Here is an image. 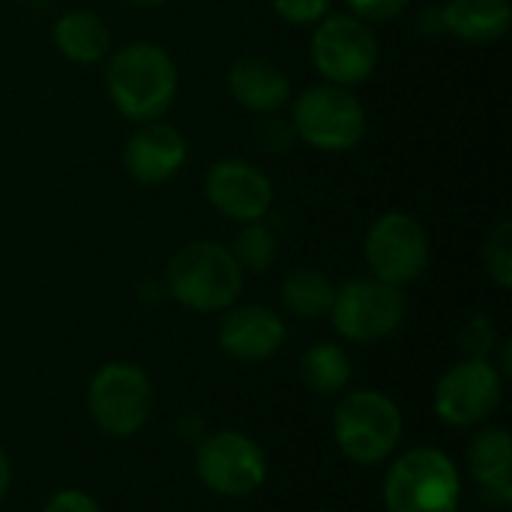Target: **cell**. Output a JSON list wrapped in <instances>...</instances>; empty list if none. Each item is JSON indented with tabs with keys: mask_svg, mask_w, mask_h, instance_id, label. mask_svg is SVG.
<instances>
[{
	"mask_svg": "<svg viewBox=\"0 0 512 512\" xmlns=\"http://www.w3.org/2000/svg\"><path fill=\"white\" fill-rule=\"evenodd\" d=\"M354 375L351 357L336 342H318L300 357V381L315 396H336L348 387Z\"/></svg>",
	"mask_w": 512,
	"mask_h": 512,
	"instance_id": "cell-20",
	"label": "cell"
},
{
	"mask_svg": "<svg viewBox=\"0 0 512 512\" xmlns=\"http://www.w3.org/2000/svg\"><path fill=\"white\" fill-rule=\"evenodd\" d=\"M285 321L264 303H234L222 312L216 339L219 348L240 363H264L285 345Z\"/></svg>",
	"mask_w": 512,
	"mask_h": 512,
	"instance_id": "cell-14",
	"label": "cell"
},
{
	"mask_svg": "<svg viewBox=\"0 0 512 512\" xmlns=\"http://www.w3.org/2000/svg\"><path fill=\"white\" fill-rule=\"evenodd\" d=\"M123 3H129V6H135V9H159V6H165L168 0H123Z\"/></svg>",
	"mask_w": 512,
	"mask_h": 512,
	"instance_id": "cell-30",
	"label": "cell"
},
{
	"mask_svg": "<svg viewBox=\"0 0 512 512\" xmlns=\"http://www.w3.org/2000/svg\"><path fill=\"white\" fill-rule=\"evenodd\" d=\"M228 249L243 267V273H267L279 258V237L264 219H258V222L240 225Z\"/></svg>",
	"mask_w": 512,
	"mask_h": 512,
	"instance_id": "cell-21",
	"label": "cell"
},
{
	"mask_svg": "<svg viewBox=\"0 0 512 512\" xmlns=\"http://www.w3.org/2000/svg\"><path fill=\"white\" fill-rule=\"evenodd\" d=\"M9 486H12V462H9V453L0 447V498L9 492Z\"/></svg>",
	"mask_w": 512,
	"mask_h": 512,
	"instance_id": "cell-29",
	"label": "cell"
},
{
	"mask_svg": "<svg viewBox=\"0 0 512 512\" xmlns=\"http://www.w3.org/2000/svg\"><path fill=\"white\" fill-rule=\"evenodd\" d=\"M51 42L60 57L78 66H96L105 63L111 54V30L105 18L93 9H66L51 24Z\"/></svg>",
	"mask_w": 512,
	"mask_h": 512,
	"instance_id": "cell-16",
	"label": "cell"
},
{
	"mask_svg": "<svg viewBox=\"0 0 512 512\" xmlns=\"http://www.w3.org/2000/svg\"><path fill=\"white\" fill-rule=\"evenodd\" d=\"M512 438L501 426H486L474 435L468 447V474L492 495L501 498V504L512 501Z\"/></svg>",
	"mask_w": 512,
	"mask_h": 512,
	"instance_id": "cell-18",
	"label": "cell"
},
{
	"mask_svg": "<svg viewBox=\"0 0 512 512\" xmlns=\"http://www.w3.org/2000/svg\"><path fill=\"white\" fill-rule=\"evenodd\" d=\"M105 93L120 117L129 123L162 120L180 93V72L171 51L150 39H132L111 48L102 72Z\"/></svg>",
	"mask_w": 512,
	"mask_h": 512,
	"instance_id": "cell-1",
	"label": "cell"
},
{
	"mask_svg": "<svg viewBox=\"0 0 512 512\" xmlns=\"http://www.w3.org/2000/svg\"><path fill=\"white\" fill-rule=\"evenodd\" d=\"M504 399V378L492 366V360H459L444 372L435 387L432 408L441 423L450 429H474L483 426Z\"/></svg>",
	"mask_w": 512,
	"mask_h": 512,
	"instance_id": "cell-11",
	"label": "cell"
},
{
	"mask_svg": "<svg viewBox=\"0 0 512 512\" xmlns=\"http://www.w3.org/2000/svg\"><path fill=\"white\" fill-rule=\"evenodd\" d=\"M225 84H228L231 99L243 111H252V114H261V117L264 114H279L294 96L288 72L276 60L261 57V54L237 57L231 63L228 75H225Z\"/></svg>",
	"mask_w": 512,
	"mask_h": 512,
	"instance_id": "cell-15",
	"label": "cell"
},
{
	"mask_svg": "<svg viewBox=\"0 0 512 512\" xmlns=\"http://www.w3.org/2000/svg\"><path fill=\"white\" fill-rule=\"evenodd\" d=\"M363 258L375 279L405 288L426 273L432 243L417 216L405 210H390L369 225L363 240Z\"/></svg>",
	"mask_w": 512,
	"mask_h": 512,
	"instance_id": "cell-9",
	"label": "cell"
},
{
	"mask_svg": "<svg viewBox=\"0 0 512 512\" xmlns=\"http://www.w3.org/2000/svg\"><path fill=\"white\" fill-rule=\"evenodd\" d=\"M483 264H486V273L489 279L498 285V288H510L512 285V225L504 219L498 222L489 237H486V246H483Z\"/></svg>",
	"mask_w": 512,
	"mask_h": 512,
	"instance_id": "cell-22",
	"label": "cell"
},
{
	"mask_svg": "<svg viewBox=\"0 0 512 512\" xmlns=\"http://www.w3.org/2000/svg\"><path fill=\"white\" fill-rule=\"evenodd\" d=\"M279 21L291 27H315L321 18L330 15L333 0H270Z\"/></svg>",
	"mask_w": 512,
	"mask_h": 512,
	"instance_id": "cell-25",
	"label": "cell"
},
{
	"mask_svg": "<svg viewBox=\"0 0 512 512\" xmlns=\"http://www.w3.org/2000/svg\"><path fill=\"white\" fill-rule=\"evenodd\" d=\"M246 273L219 240H192L180 246L165 267V288L183 309L216 315L243 294Z\"/></svg>",
	"mask_w": 512,
	"mask_h": 512,
	"instance_id": "cell-2",
	"label": "cell"
},
{
	"mask_svg": "<svg viewBox=\"0 0 512 512\" xmlns=\"http://www.w3.org/2000/svg\"><path fill=\"white\" fill-rule=\"evenodd\" d=\"M204 195L219 216H225L237 225H246V222H258L270 213L276 189L264 168H258L249 159L228 156L207 168Z\"/></svg>",
	"mask_w": 512,
	"mask_h": 512,
	"instance_id": "cell-12",
	"label": "cell"
},
{
	"mask_svg": "<svg viewBox=\"0 0 512 512\" xmlns=\"http://www.w3.org/2000/svg\"><path fill=\"white\" fill-rule=\"evenodd\" d=\"M348 12L366 24H387L411 9L414 0H345Z\"/></svg>",
	"mask_w": 512,
	"mask_h": 512,
	"instance_id": "cell-26",
	"label": "cell"
},
{
	"mask_svg": "<svg viewBox=\"0 0 512 512\" xmlns=\"http://www.w3.org/2000/svg\"><path fill=\"white\" fill-rule=\"evenodd\" d=\"M93 426L108 438L138 435L153 414V381L135 363H105L87 387Z\"/></svg>",
	"mask_w": 512,
	"mask_h": 512,
	"instance_id": "cell-8",
	"label": "cell"
},
{
	"mask_svg": "<svg viewBox=\"0 0 512 512\" xmlns=\"http://www.w3.org/2000/svg\"><path fill=\"white\" fill-rule=\"evenodd\" d=\"M42 512H102V507L93 495H87L81 489H63L48 498Z\"/></svg>",
	"mask_w": 512,
	"mask_h": 512,
	"instance_id": "cell-27",
	"label": "cell"
},
{
	"mask_svg": "<svg viewBox=\"0 0 512 512\" xmlns=\"http://www.w3.org/2000/svg\"><path fill=\"white\" fill-rule=\"evenodd\" d=\"M195 474L219 498H249L267 480V456L243 432H216L198 444Z\"/></svg>",
	"mask_w": 512,
	"mask_h": 512,
	"instance_id": "cell-10",
	"label": "cell"
},
{
	"mask_svg": "<svg viewBox=\"0 0 512 512\" xmlns=\"http://www.w3.org/2000/svg\"><path fill=\"white\" fill-rule=\"evenodd\" d=\"M459 342H462V351H465L471 360H489V357L495 354V348H498V330H495L492 318L477 315V318H471V321L462 327Z\"/></svg>",
	"mask_w": 512,
	"mask_h": 512,
	"instance_id": "cell-24",
	"label": "cell"
},
{
	"mask_svg": "<svg viewBox=\"0 0 512 512\" xmlns=\"http://www.w3.org/2000/svg\"><path fill=\"white\" fill-rule=\"evenodd\" d=\"M405 423L399 405L378 390H354L333 411V438L345 459L354 465L387 462L399 441Z\"/></svg>",
	"mask_w": 512,
	"mask_h": 512,
	"instance_id": "cell-5",
	"label": "cell"
},
{
	"mask_svg": "<svg viewBox=\"0 0 512 512\" xmlns=\"http://www.w3.org/2000/svg\"><path fill=\"white\" fill-rule=\"evenodd\" d=\"M255 144H258V150H264L270 156H279V153H288L297 144V132H294L288 117L264 114V120L255 129Z\"/></svg>",
	"mask_w": 512,
	"mask_h": 512,
	"instance_id": "cell-23",
	"label": "cell"
},
{
	"mask_svg": "<svg viewBox=\"0 0 512 512\" xmlns=\"http://www.w3.org/2000/svg\"><path fill=\"white\" fill-rule=\"evenodd\" d=\"M444 33L468 45H492L512 24L510 0H447L441 6Z\"/></svg>",
	"mask_w": 512,
	"mask_h": 512,
	"instance_id": "cell-17",
	"label": "cell"
},
{
	"mask_svg": "<svg viewBox=\"0 0 512 512\" xmlns=\"http://www.w3.org/2000/svg\"><path fill=\"white\" fill-rule=\"evenodd\" d=\"M417 30H420L423 36H441V33H444V15H441V6H426V9L420 12V24H417Z\"/></svg>",
	"mask_w": 512,
	"mask_h": 512,
	"instance_id": "cell-28",
	"label": "cell"
},
{
	"mask_svg": "<svg viewBox=\"0 0 512 512\" xmlns=\"http://www.w3.org/2000/svg\"><path fill=\"white\" fill-rule=\"evenodd\" d=\"M309 60L321 81L354 90L375 75L381 45L372 24L354 18L351 12H330L312 27Z\"/></svg>",
	"mask_w": 512,
	"mask_h": 512,
	"instance_id": "cell-6",
	"label": "cell"
},
{
	"mask_svg": "<svg viewBox=\"0 0 512 512\" xmlns=\"http://www.w3.org/2000/svg\"><path fill=\"white\" fill-rule=\"evenodd\" d=\"M282 306L288 315L303 318V321H318L330 315L336 285L327 273L318 267H297L282 279Z\"/></svg>",
	"mask_w": 512,
	"mask_h": 512,
	"instance_id": "cell-19",
	"label": "cell"
},
{
	"mask_svg": "<svg viewBox=\"0 0 512 512\" xmlns=\"http://www.w3.org/2000/svg\"><path fill=\"white\" fill-rule=\"evenodd\" d=\"M120 159L135 183L162 186L174 180L189 162V141L177 126L165 120L138 123L135 132L126 138Z\"/></svg>",
	"mask_w": 512,
	"mask_h": 512,
	"instance_id": "cell-13",
	"label": "cell"
},
{
	"mask_svg": "<svg viewBox=\"0 0 512 512\" xmlns=\"http://www.w3.org/2000/svg\"><path fill=\"white\" fill-rule=\"evenodd\" d=\"M462 504V474L435 447L402 453L384 477L387 512H456Z\"/></svg>",
	"mask_w": 512,
	"mask_h": 512,
	"instance_id": "cell-4",
	"label": "cell"
},
{
	"mask_svg": "<svg viewBox=\"0 0 512 512\" xmlns=\"http://www.w3.org/2000/svg\"><path fill=\"white\" fill-rule=\"evenodd\" d=\"M408 315V297L402 288L375 276H357L336 285L330 321L333 330L354 345H369L393 336Z\"/></svg>",
	"mask_w": 512,
	"mask_h": 512,
	"instance_id": "cell-7",
	"label": "cell"
},
{
	"mask_svg": "<svg viewBox=\"0 0 512 512\" xmlns=\"http://www.w3.org/2000/svg\"><path fill=\"white\" fill-rule=\"evenodd\" d=\"M291 126L297 141L318 153H351L369 132V114L363 99L351 87L309 84L291 99Z\"/></svg>",
	"mask_w": 512,
	"mask_h": 512,
	"instance_id": "cell-3",
	"label": "cell"
}]
</instances>
